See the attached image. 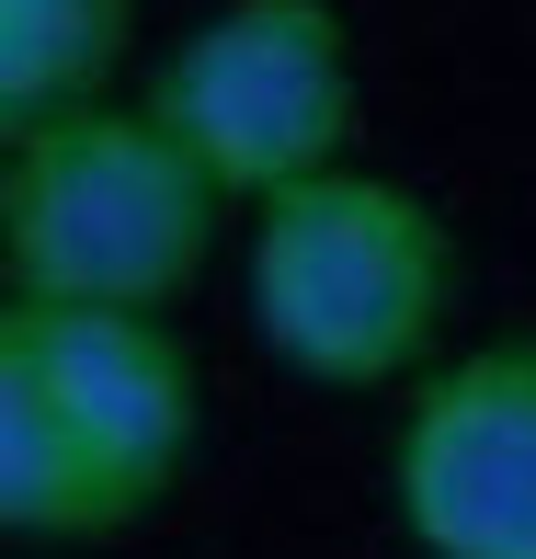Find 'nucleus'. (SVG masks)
I'll use <instances>...</instances> for the list:
<instances>
[{"label": "nucleus", "mask_w": 536, "mask_h": 559, "mask_svg": "<svg viewBox=\"0 0 536 559\" xmlns=\"http://www.w3.org/2000/svg\"><path fill=\"white\" fill-rule=\"evenodd\" d=\"M217 194L183 148L148 126V104H81L0 148V297L12 309H148L206 274Z\"/></svg>", "instance_id": "2"}, {"label": "nucleus", "mask_w": 536, "mask_h": 559, "mask_svg": "<svg viewBox=\"0 0 536 559\" xmlns=\"http://www.w3.org/2000/svg\"><path fill=\"white\" fill-rule=\"evenodd\" d=\"M251 332L309 389H400L433 377L456 309V228L400 171H320V183L251 206Z\"/></svg>", "instance_id": "1"}, {"label": "nucleus", "mask_w": 536, "mask_h": 559, "mask_svg": "<svg viewBox=\"0 0 536 559\" xmlns=\"http://www.w3.org/2000/svg\"><path fill=\"white\" fill-rule=\"evenodd\" d=\"M12 309V297H0ZM23 343H35V377L58 400L69 445H81L92 491H104L115 537L148 525L171 491H183L194 445H206V377H194V343L148 309H12Z\"/></svg>", "instance_id": "5"}, {"label": "nucleus", "mask_w": 536, "mask_h": 559, "mask_svg": "<svg viewBox=\"0 0 536 559\" xmlns=\"http://www.w3.org/2000/svg\"><path fill=\"white\" fill-rule=\"evenodd\" d=\"M126 46H138V0H0V148L81 104H115Z\"/></svg>", "instance_id": "6"}, {"label": "nucleus", "mask_w": 536, "mask_h": 559, "mask_svg": "<svg viewBox=\"0 0 536 559\" xmlns=\"http://www.w3.org/2000/svg\"><path fill=\"white\" fill-rule=\"evenodd\" d=\"M389 502L422 559H536V332H491L412 377Z\"/></svg>", "instance_id": "4"}, {"label": "nucleus", "mask_w": 536, "mask_h": 559, "mask_svg": "<svg viewBox=\"0 0 536 559\" xmlns=\"http://www.w3.org/2000/svg\"><path fill=\"white\" fill-rule=\"evenodd\" d=\"M0 537H35V548L115 537V514H104V491H92V468H81V445H69V423H58V400H46L35 343H23L12 309H0Z\"/></svg>", "instance_id": "7"}, {"label": "nucleus", "mask_w": 536, "mask_h": 559, "mask_svg": "<svg viewBox=\"0 0 536 559\" xmlns=\"http://www.w3.org/2000/svg\"><path fill=\"white\" fill-rule=\"evenodd\" d=\"M138 104L206 171L217 206H274L354 160L366 69H354V23L331 0H217L206 23L171 35Z\"/></svg>", "instance_id": "3"}]
</instances>
